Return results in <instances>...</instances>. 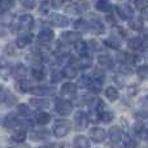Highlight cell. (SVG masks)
Listing matches in <instances>:
<instances>
[{"instance_id": "6da1fadb", "label": "cell", "mask_w": 148, "mask_h": 148, "mask_svg": "<svg viewBox=\"0 0 148 148\" xmlns=\"http://www.w3.org/2000/svg\"><path fill=\"white\" fill-rule=\"evenodd\" d=\"M70 122L66 120H59L53 125V134L56 138H64L70 131Z\"/></svg>"}, {"instance_id": "7a4b0ae2", "label": "cell", "mask_w": 148, "mask_h": 148, "mask_svg": "<svg viewBox=\"0 0 148 148\" xmlns=\"http://www.w3.org/2000/svg\"><path fill=\"white\" fill-rule=\"evenodd\" d=\"M55 108H56V112L59 113L60 116H68L72 113L73 104L69 101V100L59 99V100H56V103H55Z\"/></svg>"}, {"instance_id": "3957f363", "label": "cell", "mask_w": 148, "mask_h": 148, "mask_svg": "<svg viewBox=\"0 0 148 148\" xmlns=\"http://www.w3.org/2000/svg\"><path fill=\"white\" fill-rule=\"evenodd\" d=\"M88 9H90V4L87 1H82V0H72L69 3V7L66 8L68 12H72V13L87 12Z\"/></svg>"}, {"instance_id": "277c9868", "label": "cell", "mask_w": 148, "mask_h": 148, "mask_svg": "<svg viewBox=\"0 0 148 148\" xmlns=\"http://www.w3.org/2000/svg\"><path fill=\"white\" fill-rule=\"evenodd\" d=\"M52 39H53V31L48 27H44V29H42V31L38 34L36 43H38L39 46H48Z\"/></svg>"}, {"instance_id": "5b68a950", "label": "cell", "mask_w": 148, "mask_h": 148, "mask_svg": "<svg viewBox=\"0 0 148 148\" xmlns=\"http://www.w3.org/2000/svg\"><path fill=\"white\" fill-rule=\"evenodd\" d=\"M48 22L57 27H65L69 25V18L62 14H59V13H52L48 17Z\"/></svg>"}, {"instance_id": "8992f818", "label": "cell", "mask_w": 148, "mask_h": 148, "mask_svg": "<svg viewBox=\"0 0 148 148\" xmlns=\"http://www.w3.org/2000/svg\"><path fill=\"white\" fill-rule=\"evenodd\" d=\"M73 65H75V68L79 69H87L92 65V57L88 55H79L78 59H72Z\"/></svg>"}, {"instance_id": "52a82bcc", "label": "cell", "mask_w": 148, "mask_h": 148, "mask_svg": "<svg viewBox=\"0 0 148 148\" xmlns=\"http://www.w3.org/2000/svg\"><path fill=\"white\" fill-rule=\"evenodd\" d=\"M88 136L95 143H101V142H104L105 136H107V133H105V130L101 127H92L88 133Z\"/></svg>"}, {"instance_id": "ba28073f", "label": "cell", "mask_w": 148, "mask_h": 148, "mask_svg": "<svg viewBox=\"0 0 148 148\" xmlns=\"http://www.w3.org/2000/svg\"><path fill=\"white\" fill-rule=\"evenodd\" d=\"M74 125L78 130H83L88 125V117L83 112H77L74 116Z\"/></svg>"}, {"instance_id": "9c48e42d", "label": "cell", "mask_w": 148, "mask_h": 148, "mask_svg": "<svg viewBox=\"0 0 148 148\" xmlns=\"http://www.w3.org/2000/svg\"><path fill=\"white\" fill-rule=\"evenodd\" d=\"M61 39L66 44H75L78 40H81V34L77 31H64L61 34Z\"/></svg>"}, {"instance_id": "30bf717a", "label": "cell", "mask_w": 148, "mask_h": 148, "mask_svg": "<svg viewBox=\"0 0 148 148\" xmlns=\"http://www.w3.org/2000/svg\"><path fill=\"white\" fill-rule=\"evenodd\" d=\"M108 135H109L110 142H112V143H114V144L120 143V142L123 139L122 130H121L118 126H113V127H110V129H109V133H108Z\"/></svg>"}, {"instance_id": "8fae6325", "label": "cell", "mask_w": 148, "mask_h": 148, "mask_svg": "<svg viewBox=\"0 0 148 148\" xmlns=\"http://www.w3.org/2000/svg\"><path fill=\"white\" fill-rule=\"evenodd\" d=\"M117 13L122 20H130L133 17V8L127 4H122V5H118L117 7Z\"/></svg>"}, {"instance_id": "7c38bea8", "label": "cell", "mask_w": 148, "mask_h": 148, "mask_svg": "<svg viewBox=\"0 0 148 148\" xmlns=\"http://www.w3.org/2000/svg\"><path fill=\"white\" fill-rule=\"evenodd\" d=\"M33 23H34L33 16L22 14L20 17V21H18V29H22V30H29V29H31Z\"/></svg>"}, {"instance_id": "4fadbf2b", "label": "cell", "mask_w": 148, "mask_h": 148, "mask_svg": "<svg viewBox=\"0 0 148 148\" xmlns=\"http://www.w3.org/2000/svg\"><path fill=\"white\" fill-rule=\"evenodd\" d=\"M31 40H33V35L31 34H21L16 39V47L17 48H25L26 46H29L31 43Z\"/></svg>"}, {"instance_id": "5bb4252c", "label": "cell", "mask_w": 148, "mask_h": 148, "mask_svg": "<svg viewBox=\"0 0 148 148\" xmlns=\"http://www.w3.org/2000/svg\"><path fill=\"white\" fill-rule=\"evenodd\" d=\"M29 104L31 107L36 108V109H46L49 107V101L46 99H42V97H33V99L29 100Z\"/></svg>"}, {"instance_id": "9a60e30c", "label": "cell", "mask_w": 148, "mask_h": 148, "mask_svg": "<svg viewBox=\"0 0 148 148\" xmlns=\"http://www.w3.org/2000/svg\"><path fill=\"white\" fill-rule=\"evenodd\" d=\"M75 94H77V86L75 84H73V83H65V84H62V87H61V95L62 96H65V97H73V96H75Z\"/></svg>"}, {"instance_id": "2e32d148", "label": "cell", "mask_w": 148, "mask_h": 148, "mask_svg": "<svg viewBox=\"0 0 148 148\" xmlns=\"http://www.w3.org/2000/svg\"><path fill=\"white\" fill-rule=\"evenodd\" d=\"M97 62H99L100 68L101 69H113V66H114V62H113V60L110 59L108 55H100L99 59H97Z\"/></svg>"}, {"instance_id": "e0dca14e", "label": "cell", "mask_w": 148, "mask_h": 148, "mask_svg": "<svg viewBox=\"0 0 148 148\" xmlns=\"http://www.w3.org/2000/svg\"><path fill=\"white\" fill-rule=\"evenodd\" d=\"M27 68L23 64H17L14 68L12 69V73H13V75L16 77L17 79H23V78H26V75H27Z\"/></svg>"}, {"instance_id": "ac0fdd59", "label": "cell", "mask_w": 148, "mask_h": 148, "mask_svg": "<svg viewBox=\"0 0 148 148\" xmlns=\"http://www.w3.org/2000/svg\"><path fill=\"white\" fill-rule=\"evenodd\" d=\"M14 101V96L4 87H0V103L3 104H12Z\"/></svg>"}, {"instance_id": "d6986e66", "label": "cell", "mask_w": 148, "mask_h": 148, "mask_svg": "<svg viewBox=\"0 0 148 148\" xmlns=\"http://www.w3.org/2000/svg\"><path fill=\"white\" fill-rule=\"evenodd\" d=\"M88 21H90V23H91V31H94V33H96V34H103L105 31L104 25H103L95 16H91V20H88Z\"/></svg>"}, {"instance_id": "ffe728a7", "label": "cell", "mask_w": 148, "mask_h": 148, "mask_svg": "<svg viewBox=\"0 0 148 148\" xmlns=\"http://www.w3.org/2000/svg\"><path fill=\"white\" fill-rule=\"evenodd\" d=\"M29 138H30L31 140H44V139L49 138V131H47V130L31 131V133L29 134Z\"/></svg>"}, {"instance_id": "44dd1931", "label": "cell", "mask_w": 148, "mask_h": 148, "mask_svg": "<svg viewBox=\"0 0 148 148\" xmlns=\"http://www.w3.org/2000/svg\"><path fill=\"white\" fill-rule=\"evenodd\" d=\"M74 27H75L79 33H86V31L91 30V23H90V21L81 18V20H77L75 22H74Z\"/></svg>"}, {"instance_id": "7402d4cb", "label": "cell", "mask_w": 148, "mask_h": 148, "mask_svg": "<svg viewBox=\"0 0 148 148\" xmlns=\"http://www.w3.org/2000/svg\"><path fill=\"white\" fill-rule=\"evenodd\" d=\"M31 92L35 96H48L52 94V90L47 86H35L31 88Z\"/></svg>"}, {"instance_id": "603a6c76", "label": "cell", "mask_w": 148, "mask_h": 148, "mask_svg": "<svg viewBox=\"0 0 148 148\" xmlns=\"http://www.w3.org/2000/svg\"><path fill=\"white\" fill-rule=\"evenodd\" d=\"M18 125H20V121H18V118L16 117V116H13V114H8L7 117L4 118V127H5V129H8V130L17 127Z\"/></svg>"}, {"instance_id": "cb8c5ba5", "label": "cell", "mask_w": 148, "mask_h": 148, "mask_svg": "<svg viewBox=\"0 0 148 148\" xmlns=\"http://www.w3.org/2000/svg\"><path fill=\"white\" fill-rule=\"evenodd\" d=\"M62 75H64L65 78H68V79L75 78V77L78 75V68L73 66V64H72V65L68 64L66 66L62 69Z\"/></svg>"}, {"instance_id": "d4e9b609", "label": "cell", "mask_w": 148, "mask_h": 148, "mask_svg": "<svg viewBox=\"0 0 148 148\" xmlns=\"http://www.w3.org/2000/svg\"><path fill=\"white\" fill-rule=\"evenodd\" d=\"M95 7L97 10L103 13H110V10H112V5H110L109 0H96Z\"/></svg>"}, {"instance_id": "484cf974", "label": "cell", "mask_w": 148, "mask_h": 148, "mask_svg": "<svg viewBox=\"0 0 148 148\" xmlns=\"http://www.w3.org/2000/svg\"><path fill=\"white\" fill-rule=\"evenodd\" d=\"M133 130H134V133H135L136 135L139 136V138L148 139V134H147V131H146V127H144V125L142 122H135V123H134Z\"/></svg>"}, {"instance_id": "4316f807", "label": "cell", "mask_w": 148, "mask_h": 148, "mask_svg": "<svg viewBox=\"0 0 148 148\" xmlns=\"http://www.w3.org/2000/svg\"><path fill=\"white\" fill-rule=\"evenodd\" d=\"M143 44H144V40L140 36H134V38H131L130 40H129V47H130L131 49H135V51L143 48Z\"/></svg>"}, {"instance_id": "83f0119b", "label": "cell", "mask_w": 148, "mask_h": 148, "mask_svg": "<svg viewBox=\"0 0 148 148\" xmlns=\"http://www.w3.org/2000/svg\"><path fill=\"white\" fill-rule=\"evenodd\" d=\"M73 144L75 147H79V148H87V147H90L88 139H87L86 136H83V135H77L75 138H74V140H73Z\"/></svg>"}, {"instance_id": "f1b7e54d", "label": "cell", "mask_w": 148, "mask_h": 148, "mask_svg": "<svg viewBox=\"0 0 148 148\" xmlns=\"http://www.w3.org/2000/svg\"><path fill=\"white\" fill-rule=\"evenodd\" d=\"M17 87L20 91L22 92H27V91H31V88H33V83H31L30 81H27L26 78L23 79H18V83H17Z\"/></svg>"}, {"instance_id": "f546056e", "label": "cell", "mask_w": 148, "mask_h": 148, "mask_svg": "<svg viewBox=\"0 0 148 148\" xmlns=\"http://www.w3.org/2000/svg\"><path fill=\"white\" fill-rule=\"evenodd\" d=\"M101 84H103V81L101 79H99V78H92L91 81H90V83H88V88L91 90L92 92H99L100 90H101Z\"/></svg>"}, {"instance_id": "4dcf8cb0", "label": "cell", "mask_w": 148, "mask_h": 148, "mask_svg": "<svg viewBox=\"0 0 148 148\" xmlns=\"http://www.w3.org/2000/svg\"><path fill=\"white\" fill-rule=\"evenodd\" d=\"M17 110H18V113H20L21 116H23L25 118H29V120H30V118L33 117V112L29 109V107L26 104H18Z\"/></svg>"}, {"instance_id": "1f68e13d", "label": "cell", "mask_w": 148, "mask_h": 148, "mask_svg": "<svg viewBox=\"0 0 148 148\" xmlns=\"http://www.w3.org/2000/svg\"><path fill=\"white\" fill-rule=\"evenodd\" d=\"M10 72H12L10 65L8 64L7 61H4V60H0V75H1L3 78H7Z\"/></svg>"}, {"instance_id": "d6a6232c", "label": "cell", "mask_w": 148, "mask_h": 148, "mask_svg": "<svg viewBox=\"0 0 148 148\" xmlns=\"http://www.w3.org/2000/svg\"><path fill=\"white\" fill-rule=\"evenodd\" d=\"M74 46H75V51H77L78 55H87V52L90 51L88 44L84 43V42H82V40H78Z\"/></svg>"}, {"instance_id": "836d02e7", "label": "cell", "mask_w": 148, "mask_h": 148, "mask_svg": "<svg viewBox=\"0 0 148 148\" xmlns=\"http://www.w3.org/2000/svg\"><path fill=\"white\" fill-rule=\"evenodd\" d=\"M129 25H130V27L133 29V30H136V31H140L142 29H143V22H142V18H134L131 17L130 20H129Z\"/></svg>"}, {"instance_id": "e575fe53", "label": "cell", "mask_w": 148, "mask_h": 148, "mask_svg": "<svg viewBox=\"0 0 148 148\" xmlns=\"http://www.w3.org/2000/svg\"><path fill=\"white\" fill-rule=\"evenodd\" d=\"M105 44H107L108 47H110V48H113V49H118L121 47V42H120V39L117 38V36H110V38H108L107 40H105Z\"/></svg>"}, {"instance_id": "d590c367", "label": "cell", "mask_w": 148, "mask_h": 148, "mask_svg": "<svg viewBox=\"0 0 148 148\" xmlns=\"http://www.w3.org/2000/svg\"><path fill=\"white\" fill-rule=\"evenodd\" d=\"M13 21V14L9 12H3L0 14V25L5 26V25H10Z\"/></svg>"}, {"instance_id": "8d00e7d4", "label": "cell", "mask_w": 148, "mask_h": 148, "mask_svg": "<svg viewBox=\"0 0 148 148\" xmlns=\"http://www.w3.org/2000/svg\"><path fill=\"white\" fill-rule=\"evenodd\" d=\"M105 96H107L110 101H116L120 95H118L117 88H114V87H108V88L105 90Z\"/></svg>"}, {"instance_id": "74e56055", "label": "cell", "mask_w": 148, "mask_h": 148, "mask_svg": "<svg viewBox=\"0 0 148 148\" xmlns=\"http://www.w3.org/2000/svg\"><path fill=\"white\" fill-rule=\"evenodd\" d=\"M12 140L13 142H17V143H22L23 140L26 139V133H25V130H17V131H14V133L12 134Z\"/></svg>"}, {"instance_id": "f35d334b", "label": "cell", "mask_w": 148, "mask_h": 148, "mask_svg": "<svg viewBox=\"0 0 148 148\" xmlns=\"http://www.w3.org/2000/svg\"><path fill=\"white\" fill-rule=\"evenodd\" d=\"M49 121H51V116H49L48 113L42 112L36 116V122H38L39 125H47Z\"/></svg>"}, {"instance_id": "ab89813d", "label": "cell", "mask_w": 148, "mask_h": 148, "mask_svg": "<svg viewBox=\"0 0 148 148\" xmlns=\"http://www.w3.org/2000/svg\"><path fill=\"white\" fill-rule=\"evenodd\" d=\"M99 120L104 123H108L113 120V113L108 112V110H103V112L99 113Z\"/></svg>"}, {"instance_id": "60d3db41", "label": "cell", "mask_w": 148, "mask_h": 148, "mask_svg": "<svg viewBox=\"0 0 148 148\" xmlns=\"http://www.w3.org/2000/svg\"><path fill=\"white\" fill-rule=\"evenodd\" d=\"M44 75H46V73H44V69L42 66H38V68H34L33 69V77L35 79H38V81H42V79H44Z\"/></svg>"}, {"instance_id": "b9f144b4", "label": "cell", "mask_w": 148, "mask_h": 148, "mask_svg": "<svg viewBox=\"0 0 148 148\" xmlns=\"http://www.w3.org/2000/svg\"><path fill=\"white\" fill-rule=\"evenodd\" d=\"M87 44H88V49H90V51L97 52V51H100V49H101V44H100L97 40H95V39L88 40V42H87Z\"/></svg>"}, {"instance_id": "7bdbcfd3", "label": "cell", "mask_w": 148, "mask_h": 148, "mask_svg": "<svg viewBox=\"0 0 148 148\" xmlns=\"http://www.w3.org/2000/svg\"><path fill=\"white\" fill-rule=\"evenodd\" d=\"M20 3L22 4V7L27 8V9H33L36 4L35 0H20Z\"/></svg>"}, {"instance_id": "ee69618b", "label": "cell", "mask_w": 148, "mask_h": 148, "mask_svg": "<svg viewBox=\"0 0 148 148\" xmlns=\"http://www.w3.org/2000/svg\"><path fill=\"white\" fill-rule=\"evenodd\" d=\"M131 68L127 64H121V66H120V73L122 74V75H129V74H131Z\"/></svg>"}, {"instance_id": "f6af8a7d", "label": "cell", "mask_w": 148, "mask_h": 148, "mask_svg": "<svg viewBox=\"0 0 148 148\" xmlns=\"http://www.w3.org/2000/svg\"><path fill=\"white\" fill-rule=\"evenodd\" d=\"M138 75L139 77H147L148 75V65H139Z\"/></svg>"}, {"instance_id": "bcb514c9", "label": "cell", "mask_w": 148, "mask_h": 148, "mask_svg": "<svg viewBox=\"0 0 148 148\" xmlns=\"http://www.w3.org/2000/svg\"><path fill=\"white\" fill-rule=\"evenodd\" d=\"M90 77H87V75H84V77H82L81 79H79V82H78V86L79 87H88V83H90Z\"/></svg>"}, {"instance_id": "7dc6e473", "label": "cell", "mask_w": 148, "mask_h": 148, "mask_svg": "<svg viewBox=\"0 0 148 148\" xmlns=\"http://www.w3.org/2000/svg\"><path fill=\"white\" fill-rule=\"evenodd\" d=\"M12 5H13V0H1L0 1V7L3 9H9Z\"/></svg>"}, {"instance_id": "c3c4849f", "label": "cell", "mask_w": 148, "mask_h": 148, "mask_svg": "<svg viewBox=\"0 0 148 148\" xmlns=\"http://www.w3.org/2000/svg\"><path fill=\"white\" fill-rule=\"evenodd\" d=\"M65 3V0H51V4L53 8H60L62 7V4Z\"/></svg>"}, {"instance_id": "681fc988", "label": "cell", "mask_w": 148, "mask_h": 148, "mask_svg": "<svg viewBox=\"0 0 148 148\" xmlns=\"http://www.w3.org/2000/svg\"><path fill=\"white\" fill-rule=\"evenodd\" d=\"M62 77H64V75H62V73L53 72V73H52V81H53V82H59Z\"/></svg>"}, {"instance_id": "f907efd6", "label": "cell", "mask_w": 148, "mask_h": 148, "mask_svg": "<svg viewBox=\"0 0 148 148\" xmlns=\"http://www.w3.org/2000/svg\"><path fill=\"white\" fill-rule=\"evenodd\" d=\"M140 16H142V18H143V20H148V7L146 5V7L144 8H142L140 9Z\"/></svg>"}, {"instance_id": "816d5d0a", "label": "cell", "mask_w": 148, "mask_h": 148, "mask_svg": "<svg viewBox=\"0 0 148 148\" xmlns=\"http://www.w3.org/2000/svg\"><path fill=\"white\" fill-rule=\"evenodd\" d=\"M135 7L138 8L139 10L142 9V8H144L146 5H144V0H135Z\"/></svg>"}, {"instance_id": "f5cc1de1", "label": "cell", "mask_w": 148, "mask_h": 148, "mask_svg": "<svg viewBox=\"0 0 148 148\" xmlns=\"http://www.w3.org/2000/svg\"><path fill=\"white\" fill-rule=\"evenodd\" d=\"M126 146H129V147H130V146H131V147H134V146H136V143L133 140V139H129V140L126 142Z\"/></svg>"}, {"instance_id": "db71d44e", "label": "cell", "mask_w": 148, "mask_h": 148, "mask_svg": "<svg viewBox=\"0 0 148 148\" xmlns=\"http://www.w3.org/2000/svg\"><path fill=\"white\" fill-rule=\"evenodd\" d=\"M4 34H5L4 27H3V25H0V36H1V35H4Z\"/></svg>"}, {"instance_id": "11a10c76", "label": "cell", "mask_w": 148, "mask_h": 148, "mask_svg": "<svg viewBox=\"0 0 148 148\" xmlns=\"http://www.w3.org/2000/svg\"><path fill=\"white\" fill-rule=\"evenodd\" d=\"M143 103H146V104H148V94L143 97Z\"/></svg>"}, {"instance_id": "9f6ffc18", "label": "cell", "mask_w": 148, "mask_h": 148, "mask_svg": "<svg viewBox=\"0 0 148 148\" xmlns=\"http://www.w3.org/2000/svg\"><path fill=\"white\" fill-rule=\"evenodd\" d=\"M120 1H121V0H120Z\"/></svg>"}]
</instances>
